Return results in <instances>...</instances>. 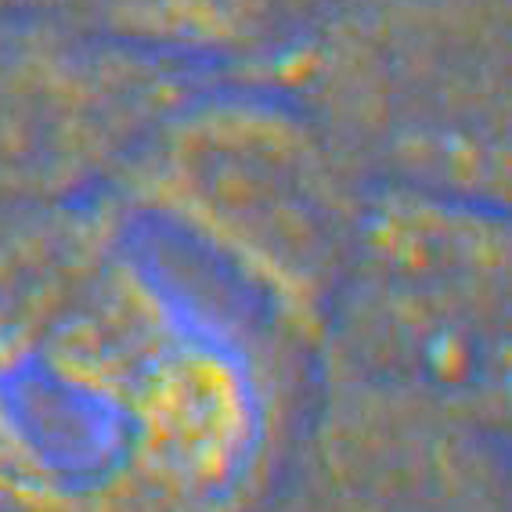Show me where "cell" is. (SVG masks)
Segmentation results:
<instances>
[{
	"instance_id": "cell-1",
	"label": "cell",
	"mask_w": 512,
	"mask_h": 512,
	"mask_svg": "<svg viewBox=\"0 0 512 512\" xmlns=\"http://www.w3.org/2000/svg\"><path fill=\"white\" fill-rule=\"evenodd\" d=\"M228 80L293 101L375 188L509 202L512 0H321Z\"/></svg>"
},
{
	"instance_id": "cell-7",
	"label": "cell",
	"mask_w": 512,
	"mask_h": 512,
	"mask_svg": "<svg viewBox=\"0 0 512 512\" xmlns=\"http://www.w3.org/2000/svg\"><path fill=\"white\" fill-rule=\"evenodd\" d=\"M0 512H87L76 476L47 448L8 375H0Z\"/></svg>"
},
{
	"instance_id": "cell-6",
	"label": "cell",
	"mask_w": 512,
	"mask_h": 512,
	"mask_svg": "<svg viewBox=\"0 0 512 512\" xmlns=\"http://www.w3.org/2000/svg\"><path fill=\"white\" fill-rule=\"evenodd\" d=\"M213 76H238L293 40L321 0H0Z\"/></svg>"
},
{
	"instance_id": "cell-2",
	"label": "cell",
	"mask_w": 512,
	"mask_h": 512,
	"mask_svg": "<svg viewBox=\"0 0 512 512\" xmlns=\"http://www.w3.org/2000/svg\"><path fill=\"white\" fill-rule=\"evenodd\" d=\"M109 192L130 217L217 256L289 332L318 339L375 184L293 101L217 76L152 130Z\"/></svg>"
},
{
	"instance_id": "cell-3",
	"label": "cell",
	"mask_w": 512,
	"mask_h": 512,
	"mask_svg": "<svg viewBox=\"0 0 512 512\" xmlns=\"http://www.w3.org/2000/svg\"><path fill=\"white\" fill-rule=\"evenodd\" d=\"M347 278L343 361L448 412H502L509 357L505 206L375 188Z\"/></svg>"
},
{
	"instance_id": "cell-5",
	"label": "cell",
	"mask_w": 512,
	"mask_h": 512,
	"mask_svg": "<svg viewBox=\"0 0 512 512\" xmlns=\"http://www.w3.org/2000/svg\"><path fill=\"white\" fill-rule=\"evenodd\" d=\"M130 224L112 192L0 210V375L19 379L51 321L130 242Z\"/></svg>"
},
{
	"instance_id": "cell-4",
	"label": "cell",
	"mask_w": 512,
	"mask_h": 512,
	"mask_svg": "<svg viewBox=\"0 0 512 512\" xmlns=\"http://www.w3.org/2000/svg\"><path fill=\"white\" fill-rule=\"evenodd\" d=\"M210 80L37 11L0 8V210L109 192L152 130Z\"/></svg>"
}]
</instances>
